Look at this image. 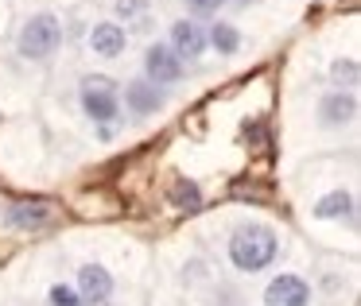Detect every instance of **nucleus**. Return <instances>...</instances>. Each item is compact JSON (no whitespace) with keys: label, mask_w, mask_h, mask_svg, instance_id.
Segmentation results:
<instances>
[{"label":"nucleus","mask_w":361,"mask_h":306,"mask_svg":"<svg viewBox=\"0 0 361 306\" xmlns=\"http://www.w3.org/2000/svg\"><path fill=\"white\" fill-rule=\"evenodd\" d=\"M311 298H314V291H311V283H307L303 275L280 272V275L268 279L260 302H264V306H311Z\"/></svg>","instance_id":"obj_6"},{"label":"nucleus","mask_w":361,"mask_h":306,"mask_svg":"<svg viewBox=\"0 0 361 306\" xmlns=\"http://www.w3.org/2000/svg\"><path fill=\"white\" fill-rule=\"evenodd\" d=\"M148 8H152V0H113V16H117L121 27L144 24V20H148Z\"/></svg>","instance_id":"obj_15"},{"label":"nucleus","mask_w":361,"mask_h":306,"mask_svg":"<svg viewBox=\"0 0 361 306\" xmlns=\"http://www.w3.org/2000/svg\"><path fill=\"white\" fill-rule=\"evenodd\" d=\"M330 78H334V89H357V58H334L330 63Z\"/></svg>","instance_id":"obj_16"},{"label":"nucleus","mask_w":361,"mask_h":306,"mask_svg":"<svg viewBox=\"0 0 361 306\" xmlns=\"http://www.w3.org/2000/svg\"><path fill=\"white\" fill-rule=\"evenodd\" d=\"M78 105L86 113V120L109 128V125H121V86L113 78H102V74H86L78 86Z\"/></svg>","instance_id":"obj_3"},{"label":"nucleus","mask_w":361,"mask_h":306,"mask_svg":"<svg viewBox=\"0 0 361 306\" xmlns=\"http://www.w3.org/2000/svg\"><path fill=\"white\" fill-rule=\"evenodd\" d=\"M47 302L51 306H82V295L74 291V283H51Z\"/></svg>","instance_id":"obj_18"},{"label":"nucleus","mask_w":361,"mask_h":306,"mask_svg":"<svg viewBox=\"0 0 361 306\" xmlns=\"http://www.w3.org/2000/svg\"><path fill=\"white\" fill-rule=\"evenodd\" d=\"M164 105H167V94L159 86H152L148 78H133V82H125V89H121V109H128L140 120L164 113Z\"/></svg>","instance_id":"obj_8"},{"label":"nucleus","mask_w":361,"mask_h":306,"mask_svg":"<svg viewBox=\"0 0 361 306\" xmlns=\"http://www.w3.org/2000/svg\"><path fill=\"white\" fill-rule=\"evenodd\" d=\"M183 8H187L190 20L202 24V20H214L221 8H226V0H183Z\"/></svg>","instance_id":"obj_17"},{"label":"nucleus","mask_w":361,"mask_h":306,"mask_svg":"<svg viewBox=\"0 0 361 306\" xmlns=\"http://www.w3.org/2000/svg\"><path fill=\"white\" fill-rule=\"evenodd\" d=\"M86 43H90V51H94L97 58L113 63V58H121L128 51V27H121L117 20H102V24L90 27Z\"/></svg>","instance_id":"obj_11"},{"label":"nucleus","mask_w":361,"mask_h":306,"mask_svg":"<svg viewBox=\"0 0 361 306\" xmlns=\"http://www.w3.org/2000/svg\"><path fill=\"white\" fill-rule=\"evenodd\" d=\"M357 120V94L353 89H330L319 97V125L322 128H345Z\"/></svg>","instance_id":"obj_10"},{"label":"nucleus","mask_w":361,"mask_h":306,"mask_svg":"<svg viewBox=\"0 0 361 306\" xmlns=\"http://www.w3.org/2000/svg\"><path fill=\"white\" fill-rule=\"evenodd\" d=\"M245 35L237 24H229V20H214L210 27H206V51H214V55L221 58H233L237 51H241Z\"/></svg>","instance_id":"obj_13"},{"label":"nucleus","mask_w":361,"mask_h":306,"mask_svg":"<svg viewBox=\"0 0 361 306\" xmlns=\"http://www.w3.org/2000/svg\"><path fill=\"white\" fill-rule=\"evenodd\" d=\"M167 198H171V205H179V210H198V205H202V190L190 179H171Z\"/></svg>","instance_id":"obj_14"},{"label":"nucleus","mask_w":361,"mask_h":306,"mask_svg":"<svg viewBox=\"0 0 361 306\" xmlns=\"http://www.w3.org/2000/svg\"><path fill=\"white\" fill-rule=\"evenodd\" d=\"M226 4H233V8H249V4H260V0H226Z\"/></svg>","instance_id":"obj_19"},{"label":"nucleus","mask_w":361,"mask_h":306,"mask_svg":"<svg viewBox=\"0 0 361 306\" xmlns=\"http://www.w3.org/2000/svg\"><path fill=\"white\" fill-rule=\"evenodd\" d=\"M59 47H63V20L55 12H35L16 32V51L27 63H47L59 55Z\"/></svg>","instance_id":"obj_2"},{"label":"nucleus","mask_w":361,"mask_h":306,"mask_svg":"<svg viewBox=\"0 0 361 306\" xmlns=\"http://www.w3.org/2000/svg\"><path fill=\"white\" fill-rule=\"evenodd\" d=\"M144 78L159 89L179 86V82L187 78V66L175 58V51L167 47V43H148V51H144Z\"/></svg>","instance_id":"obj_5"},{"label":"nucleus","mask_w":361,"mask_h":306,"mask_svg":"<svg viewBox=\"0 0 361 306\" xmlns=\"http://www.w3.org/2000/svg\"><path fill=\"white\" fill-rule=\"evenodd\" d=\"M226 256L233 264V272L241 275H260L280 260V236H276L272 225L264 221H245L229 233L226 241Z\"/></svg>","instance_id":"obj_1"},{"label":"nucleus","mask_w":361,"mask_h":306,"mask_svg":"<svg viewBox=\"0 0 361 306\" xmlns=\"http://www.w3.org/2000/svg\"><path fill=\"white\" fill-rule=\"evenodd\" d=\"M55 221V205L51 202H4L0 205V225L8 233H43V229Z\"/></svg>","instance_id":"obj_4"},{"label":"nucleus","mask_w":361,"mask_h":306,"mask_svg":"<svg viewBox=\"0 0 361 306\" xmlns=\"http://www.w3.org/2000/svg\"><path fill=\"white\" fill-rule=\"evenodd\" d=\"M167 47L175 51V58H179L183 66L198 63V58L206 55V27L198 24V20H190V16L175 20V24L167 27Z\"/></svg>","instance_id":"obj_7"},{"label":"nucleus","mask_w":361,"mask_h":306,"mask_svg":"<svg viewBox=\"0 0 361 306\" xmlns=\"http://www.w3.org/2000/svg\"><path fill=\"white\" fill-rule=\"evenodd\" d=\"M82 306H86V302H82ZM94 306H113V302H94Z\"/></svg>","instance_id":"obj_20"},{"label":"nucleus","mask_w":361,"mask_h":306,"mask_svg":"<svg viewBox=\"0 0 361 306\" xmlns=\"http://www.w3.org/2000/svg\"><path fill=\"white\" fill-rule=\"evenodd\" d=\"M314 217L319 221H350L353 225V217H357V198H353V190H345V186L326 190L314 202Z\"/></svg>","instance_id":"obj_12"},{"label":"nucleus","mask_w":361,"mask_h":306,"mask_svg":"<svg viewBox=\"0 0 361 306\" xmlns=\"http://www.w3.org/2000/svg\"><path fill=\"white\" fill-rule=\"evenodd\" d=\"M74 291L82 295V302L94 306V302H109L113 291H117V279H113V272L105 264H82L78 267V279H74Z\"/></svg>","instance_id":"obj_9"}]
</instances>
